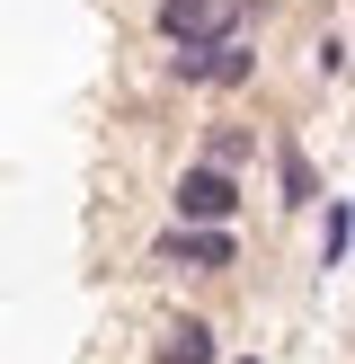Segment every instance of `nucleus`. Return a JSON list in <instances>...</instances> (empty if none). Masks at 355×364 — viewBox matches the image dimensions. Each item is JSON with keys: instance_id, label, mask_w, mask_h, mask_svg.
Masks as SVG:
<instances>
[{"instance_id": "7", "label": "nucleus", "mask_w": 355, "mask_h": 364, "mask_svg": "<svg viewBox=\"0 0 355 364\" xmlns=\"http://www.w3.org/2000/svg\"><path fill=\"white\" fill-rule=\"evenodd\" d=\"M248 151H258L248 124H213V134H204V160H213V169H248Z\"/></svg>"}, {"instance_id": "2", "label": "nucleus", "mask_w": 355, "mask_h": 364, "mask_svg": "<svg viewBox=\"0 0 355 364\" xmlns=\"http://www.w3.org/2000/svg\"><path fill=\"white\" fill-rule=\"evenodd\" d=\"M160 267H187V276H222V267H240V240H231V223H169L151 240Z\"/></svg>"}, {"instance_id": "5", "label": "nucleus", "mask_w": 355, "mask_h": 364, "mask_svg": "<svg viewBox=\"0 0 355 364\" xmlns=\"http://www.w3.org/2000/svg\"><path fill=\"white\" fill-rule=\"evenodd\" d=\"M213 355H222L213 320H169V338H160V364H213Z\"/></svg>"}, {"instance_id": "3", "label": "nucleus", "mask_w": 355, "mask_h": 364, "mask_svg": "<svg viewBox=\"0 0 355 364\" xmlns=\"http://www.w3.org/2000/svg\"><path fill=\"white\" fill-rule=\"evenodd\" d=\"M160 45H213V36H240V0H151Z\"/></svg>"}, {"instance_id": "1", "label": "nucleus", "mask_w": 355, "mask_h": 364, "mask_svg": "<svg viewBox=\"0 0 355 364\" xmlns=\"http://www.w3.org/2000/svg\"><path fill=\"white\" fill-rule=\"evenodd\" d=\"M178 89H248L258 80V45L248 36H213V45H169Z\"/></svg>"}, {"instance_id": "6", "label": "nucleus", "mask_w": 355, "mask_h": 364, "mask_svg": "<svg viewBox=\"0 0 355 364\" xmlns=\"http://www.w3.org/2000/svg\"><path fill=\"white\" fill-rule=\"evenodd\" d=\"M275 187H284V205H311L320 196V169H311V151H302V142H275Z\"/></svg>"}, {"instance_id": "4", "label": "nucleus", "mask_w": 355, "mask_h": 364, "mask_svg": "<svg viewBox=\"0 0 355 364\" xmlns=\"http://www.w3.org/2000/svg\"><path fill=\"white\" fill-rule=\"evenodd\" d=\"M169 205H178V223H231V213H240V169L195 160V169H178Z\"/></svg>"}, {"instance_id": "8", "label": "nucleus", "mask_w": 355, "mask_h": 364, "mask_svg": "<svg viewBox=\"0 0 355 364\" xmlns=\"http://www.w3.org/2000/svg\"><path fill=\"white\" fill-rule=\"evenodd\" d=\"M355 240V205H329V223H320V267H337Z\"/></svg>"}, {"instance_id": "9", "label": "nucleus", "mask_w": 355, "mask_h": 364, "mask_svg": "<svg viewBox=\"0 0 355 364\" xmlns=\"http://www.w3.org/2000/svg\"><path fill=\"white\" fill-rule=\"evenodd\" d=\"M346 63H355V45H346V36H320V45H311V71H320V80H337Z\"/></svg>"}, {"instance_id": "10", "label": "nucleus", "mask_w": 355, "mask_h": 364, "mask_svg": "<svg viewBox=\"0 0 355 364\" xmlns=\"http://www.w3.org/2000/svg\"><path fill=\"white\" fill-rule=\"evenodd\" d=\"M248 364H258V355H248Z\"/></svg>"}]
</instances>
